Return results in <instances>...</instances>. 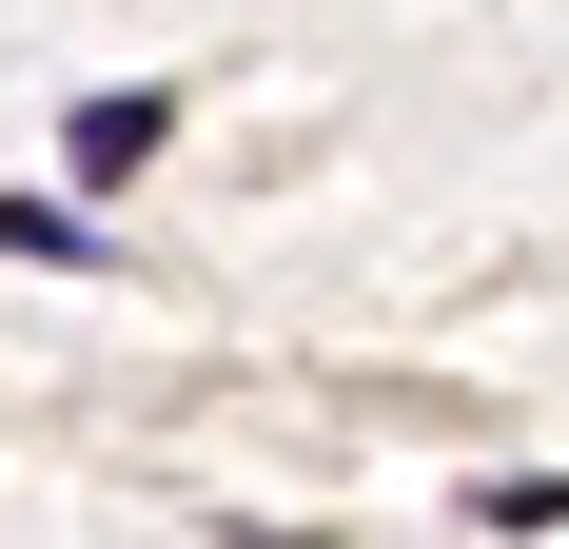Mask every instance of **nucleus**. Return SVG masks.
I'll list each match as a JSON object with an SVG mask.
<instances>
[{
    "instance_id": "f03ea898",
    "label": "nucleus",
    "mask_w": 569,
    "mask_h": 549,
    "mask_svg": "<svg viewBox=\"0 0 569 549\" xmlns=\"http://www.w3.org/2000/svg\"><path fill=\"white\" fill-rule=\"evenodd\" d=\"M471 530H569V471H511V491H471Z\"/></svg>"
},
{
    "instance_id": "f257e3e1",
    "label": "nucleus",
    "mask_w": 569,
    "mask_h": 549,
    "mask_svg": "<svg viewBox=\"0 0 569 549\" xmlns=\"http://www.w3.org/2000/svg\"><path fill=\"white\" fill-rule=\"evenodd\" d=\"M0 256H59V274H99V217H59V197H0Z\"/></svg>"
}]
</instances>
